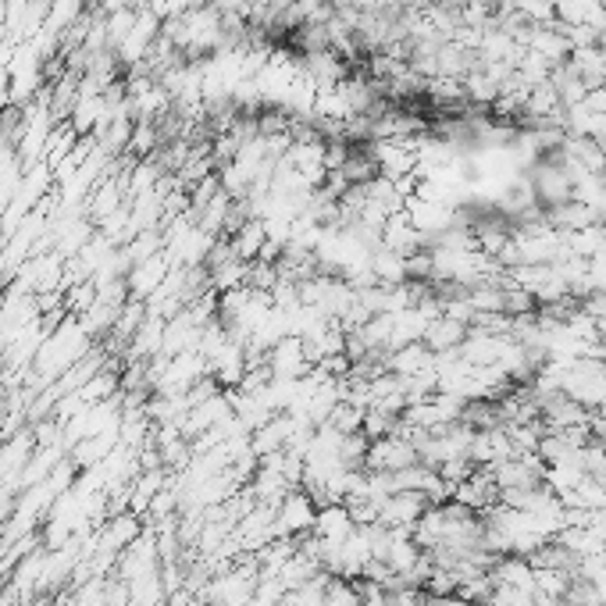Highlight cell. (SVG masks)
<instances>
[{
  "label": "cell",
  "mask_w": 606,
  "mask_h": 606,
  "mask_svg": "<svg viewBox=\"0 0 606 606\" xmlns=\"http://www.w3.org/2000/svg\"><path fill=\"white\" fill-rule=\"evenodd\" d=\"M90 353V336L86 328L79 325V318H61L58 325L50 328L47 339H43L40 353H36L33 371H36V382H58L68 368L82 361Z\"/></svg>",
  "instance_id": "cell-1"
},
{
  "label": "cell",
  "mask_w": 606,
  "mask_h": 606,
  "mask_svg": "<svg viewBox=\"0 0 606 606\" xmlns=\"http://www.w3.org/2000/svg\"><path fill=\"white\" fill-rule=\"evenodd\" d=\"M314 517H318V503L311 500L307 489H293L286 500L275 510V528L279 535H293V539H303V535L314 532Z\"/></svg>",
  "instance_id": "cell-2"
},
{
  "label": "cell",
  "mask_w": 606,
  "mask_h": 606,
  "mask_svg": "<svg viewBox=\"0 0 606 606\" xmlns=\"http://www.w3.org/2000/svg\"><path fill=\"white\" fill-rule=\"evenodd\" d=\"M410 464H418V446L403 439V435L371 439L368 457H364V471H403Z\"/></svg>",
  "instance_id": "cell-3"
},
{
  "label": "cell",
  "mask_w": 606,
  "mask_h": 606,
  "mask_svg": "<svg viewBox=\"0 0 606 606\" xmlns=\"http://www.w3.org/2000/svg\"><path fill=\"white\" fill-rule=\"evenodd\" d=\"M168 271H172V261H168V254H154L147 257V261L132 264L129 275H125V286H129V300H143L147 303L150 296L157 293V289L164 286V279H168Z\"/></svg>",
  "instance_id": "cell-4"
},
{
  "label": "cell",
  "mask_w": 606,
  "mask_h": 606,
  "mask_svg": "<svg viewBox=\"0 0 606 606\" xmlns=\"http://www.w3.org/2000/svg\"><path fill=\"white\" fill-rule=\"evenodd\" d=\"M428 507H432V503H428L421 492L403 489V492H393V496L382 503V514H378V521H382L385 528H414Z\"/></svg>",
  "instance_id": "cell-5"
},
{
  "label": "cell",
  "mask_w": 606,
  "mask_h": 606,
  "mask_svg": "<svg viewBox=\"0 0 606 606\" xmlns=\"http://www.w3.org/2000/svg\"><path fill=\"white\" fill-rule=\"evenodd\" d=\"M382 246L396 250L400 257H410V254H418V250H425V232L414 229L410 214L400 211V214H393V218L385 222V229H382Z\"/></svg>",
  "instance_id": "cell-6"
},
{
  "label": "cell",
  "mask_w": 606,
  "mask_h": 606,
  "mask_svg": "<svg viewBox=\"0 0 606 606\" xmlns=\"http://www.w3.org/2000/svg\"><path fill=\"white\" fill-rule=\"evenodd\" d=\"M467 332H471V328H467L464 321L450 318V314H439L435 321H428L421 343H425L432 353H453V350H460V346H464Z\"/></svg>",
  "instance_id": "cell-7"
},
{
  "label": "cell",
  "mask_w": 606,
  "mask_h": 606,
  "mask_svg": "<svg viewBox=\"0 0 606 606\" xmlns=\"http://www.w3.org/2000/svg\"><path fill=\"white\" fill-rule=\"evenodd\" d=\"M435 364V353L428 350L425 343H403V346H396L389 357H385V368L393 371V375H400V378H410V375H421V371H428Z\"/></svg>",
  "instance_id": "cell-8"
},
{
  "label": "cell",
  "mask_w": 606,
  "mask_h": 606,
  "mask_svg": "<svg viewBox=\"0 0 606 606\" xmlns=\"http://www.w3.org/2000/svg\"><path fill=\"white\" fill-rule=\"evenodd\" d=\"M353 528L357 525L350 521L343 503H325V507H318V517H314V535H318V539L332 542V546H343V539Z\"/></svg>",
  "instance_id": "cell-9"
},
{
  "label": "cell",
  "mask_w": 606,
  "mask_h": 606,
  "mask_svg": "<svg viewBox=\"0 0 606 606\" xmlns=\"http://www.w3.org/2000/svg\"><path fill=\"white\" fill-rule=\"evenodd\" d=\"M86 4L90 0H50V11H47V33L54 36H65L82 15H86Z\"/></svg>",
  "instance_id": "cell-10"
},
{
  "label": "cell",
  "mask_w": 606,
  "mask_h": 606,
  "mask_svg": "<svg viewBox=\"0 0 606 606\" xmlns=\"http://www.w3.org/2000/svg\"><path fill=\"white\" fill-rule=\"evenodd\" d=\"M325 425L332 428V432H339V435L364 432V407H353V403L339 400L336 407H332V414H328Z\"/></svg>",
  "instance_id": "cell-11"
},
{
  "label": "cell",
  "mask_w": 606,
  "mask_h": 606,
  "mask_svg": "<svg viewBox=\"0 0 606 606\" xmlns=\"http://www.w3.org/2000/svg\"><path fill=\"white\" fill-rule=\"evenodd\" d=\"M136 11L140 8H118V11H107L104 15V25H107V47L118 50L125 43V36L132 33V25H136Z\"/></svg>",
  "instance_id": "cell-12"
},
{
  "label": "cell",
  "mask_w": 606,
  "mask_h": 606,
  "mask_svg": "<svg viewBox=\"0 0 606 606\" xmlns=\"http://www.w3.org/2000/svg\"><path fill=\"white\" fill-rule=\"evenodd\" d=\"M325 606H364L361 592L350 578H336V574H328L325 582Z\"/></svg>",
  "instance_id": "cell-13"
},
{
  "label": "cell",
  "mask_w": 606,
  "mask_h": 606,
  "mask_svg": "<svg viewBox=\"0 0 606 606\" xmlns=\"http://www.w3.org/2000/svg\"><path fill=\"white\" fill-rule=\"evenodd\" d=\"M157 143H161V125L157 122H136L132 125V140H129V150H125V154H132V157H147L150 150L157 147Z\"/></svg>",
  "instance_id": "cell-14"
}]
</instances>
